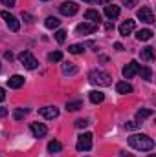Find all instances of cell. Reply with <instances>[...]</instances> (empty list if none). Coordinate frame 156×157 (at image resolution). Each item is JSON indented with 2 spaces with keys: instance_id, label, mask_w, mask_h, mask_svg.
I'll list each match as a JSON object with an SVG mask.
<instances>
[{
  "instance_id": "cell-1",
  "label": "cell",
  "mask_w": 156,
  "mask_h": 157,
  "mask_svg": "<svg viewBox=\"0 0 156 157\" xmlns=\"http://www.w3.org/2000/svg\"><path fill=\"white\" fill-rule=\"evenodd\" d=\"M129 144L134 148V150H140V152H149L154 148V141L143 133H136V135H130L129 137Z\"/></svg>"
},
{
  "instance_id": "cell-2",
  "label": "cell",
  "mask_w": 156,
  "mask_h": 157,
  "mask_svg": "<svg viewBox=\"0 0 156 157\" xmlns=\"http://www.w3.org/2000/svg\"><path fill=\"white\" fill-rule=\"evenodd\" d=\"M88 78L92 84H97V86H110L112 84V77L105 71H90Z\"/></svg>"
},
{
  "instance_id": "cell-3",
  "label": "cell",
  "mask_w": 156,
  "mask_h": 157,
  "mask_svg": "<svg viewBox=\"0 0 156 157\" xmlns=\"http://www.w3.org/2000/svg\"><path fill=\"white\" fill-rule=\"evenodd\" d=\"M18 60L22 62V66H24L26 70H35V68L39 66V60H37L30 51H22V53L18 55Z\"/></svg>"
},
{
  "instance_id": "cell-4",
  "label": "cell",
  "mask_w": 156,
  "mask_h": 157,
  "mask_svg": "<svg viewBox=\"0 0 156 157\" xmlns=\"http://www.w3.org/2000/svg\"><path fill=\"white\" fill-rule=\"evenodd\" d=\"M77 150L79 152H88L90 148H92V133H83V135H79V139H77Z\"/></svg>"
},
{
  "instance_id": "cell-5",
  "label": "cell",
  "mask_w": 156,
  "mask_h": 157,
  "mask_svg": "<svg viewBox=\"0 0 156 157\" xmlns=\"http://www.w3.org/2000/svg\"><path fill=\"white\" fill-rule=\"evenodd\" d=\"M59 11H61V15H64V17H72V15H76L79 11V6L76 2H63L61 6H59Z\"/></svg>"
},
{
  "instance_id": "cell-6",
  "label": "cell",
  "mask_w": 156,
  "mask_h": 157,
  "mask_svg": "<svg viewBox=\"0 0 156 157\" xmlns=\"http://www.w3.org/2000/svg\"><path fill=\"white\" fill-rule=\"evenodd\" d=\"M140 68H142V66H140L136 60L129 62V64L123 68V77H125V78H132L134 75H138V73H140Z\"/></svg>"
},
{
  "instance_id": "cell-7",
  "label": "cell",
  "mask_w": 156,
  "mask_h": 157,
  "mask_svg": "<svg viewBox=\"0 0 156 157\" xmlns=\"http://www.w3.org/2000/svg\"><path fill=\"white\" fill-rule=\"evenodd\" d=\"M76 31H77V35H92V33L97 31V24L83 22V24H79L77 28H76Z\"/></svg>"
},
{
  "instance_id": "cell-8",
  "label": "cell",
  "mask_w": 156,
  "mask_h": 157,
  "mask_svg": "<svg viewBox=\"0 0 156 157\" xmlns=\"http://www.w3.org/2000/svg\"><path fill=\"white\" fill-rule=\"evenodd\" d=\"M2 18L6 20V24H7V28H9L11 31H18L20 22L17 20V17H13V15H11V13H7V11H2Z\"/></svg>"
},
{
  "instance_id": "cell-9",
  "label": "cell",
  "mask_w": 156,
  "mask_h": 157,
  "mask_svg": "<svg viewBox=\"0 0 156 157\" xmlns=\"http://www.w3.org/2000/svg\"><path fill=\"white\" fill-rule=\"evenodd\" d=\"M138 18H140L142 22H145V24H153V22H154V15H153V11H151L149 7H142V9L138 11Z\"/></svg>"
},
{
  "instance_id": "cell-10",
  "label": "cell",
  "mask_w": 156,
  "mask_h": 157,
  "mask_svg": "<svg viewBox=\"0 0 156 157\" xmlns=\"http://www.w3.org/2000/svg\"><path fill=\"white\" fill-rule=\"evenodd\" d=\"M30 130H31V133H33L35 137H39V139L48 133V128H46L42 122H31V124H30Z\"/></svg>"
},
{
  "instance_id": "cell-11",
  "label": "cell",
  "mask_w": 156,
  "mask_h": 157,
  "mask_svg": "<svg viewBox=\"0 0 156 157\" xmlns=\"http://www.w3.org/2000/svg\"><path fill=\"white\" fill-rule=\"evenodd\" d=\"M39 115H42L44 119H55L59 115V110L55 106H44V108H39Z\"/></svg>"
},
{
  "instance_id": "cell-12",
  "label": "cell",
  "mask_w": 156,
  "mask_h": 157,
  "mask_svg": "<svg viewBox=\"0 0 156 157\" xmlns=\"http://www.w3.org/2000/svg\"><path fill=\"white\" fill-rule=\"evenodd\" d=\"M119 6H114V4H109V6H105V15L110 18V20H114V18H117L119 17Z\"/></svg>"
},
{
  "instance_id": "cell-13",
  "label": "cell",
  "mask_w": 156,
  "mask_h": 157,
  "mask_svg": "<svg viewBox=\"0 0 156 157\" xmlns=\"http://www.w3.org/2000/svg\"><path fill=\"white\" fill-rule=\"evenodd\" d=\"M84 18H86V20H90L92 24H97V26H99L101 15H99L96 9H86V11H84Z\"/></svg>"
},
{
  "instance_id": "cell-14",
  "label": "cell",
  "mask_w": 156,
  "mask_h": 157,
  "mask_svg": "<svg viewBox=\"0 0 156 157\" xmlns=\"http://www.w3.org/2000/svg\"><path fill=\"white\" fill-rule=\"evenodd\" d=\"M7 84H9V88L17 90V88H20V86H24V77H22V75H13V77L7 78Z\"/></svg>"
},
{
  "instance_id": "cell-15",
  "label": "cell",
  "mask_w": 156,
  "mask_h": 157,
  "mask_svg": "<svg viewBox=\"0 0 156 157\" xmlns=\"http://www.w3.org/2000/svg\"><path fill=\"white\" fill-rule=\"evenodd\" d=\"M134 26H136V24H134V20H125V22L119 26V33H121L123 37H127V35L134 29Z\"/></svg>"
},
{
  "instance_id": "cell-16",
  "label": "cell",
  "mask_w": 156,
  "mask_h": 157,
  "mask_svg": "<svg viewBox=\"0 0 156 157\" xmlns=\"http://www.w3.org/2000/svg\"><path fill=\"white\" fill-rule=\"evenodd\" d=\"M44 26H46L48 29H57V28L61 26V20H59L57 17H48V18L44 20Z\"/></svg>"
},
{
  "instance_id": "cell-17",
  "label": "cell",
  "mask_w": 156,
  "mask_h": 157,
  "mask_svg": "<svg viewBox=\"0 0 156 157\" xmlns=\"http://www.w3.org/2000/svg\"><path fill=\"white\" fill-rule=\"evenodd\" d=\"M116 90H117V93L125 95V93H130V91H132V86H130L129 82H117V84H116Z\"/></svg>"
},
{
  "instance_id": "cell-18",
  "label": "cell",
  "mask_w": 156,
  "mask_h": 157,
  "mask_svg": "<svg viewBox=\"0 0 156 157\" xmlns=\"http://www.w3.org/2000/svg\"><path fill=\"white\" fill-rule=\"evenodd\" d=\"M154 59V51H153V48L151 46H147V48H143L142 49V60H153Z\"/></svg>"
},
{
  "instance_id": "cell-19",
  "label": "cell",
  "mask_w": 156,
  "mask_h": 157,
  "mask_svg": "<svg viewBox=\"0 0 156 157\" xmlns=\"http://www.w3.org/2000/svg\"><path fill=\"white\" fill-rule=\"evenodd\" d=\"M63 150V144L59 143V141H50L48 143V152L50 154H57V152H61Z\"/></svg>"
},
{
  "instance_id": "cell-20",
  "label": "cell",
  "mask_w": 156,
  "mask_h": 157,
  "mask_svg": "<svg viewBox=\"0 0 156 157\" xmlns=\"http://www.w3.org/2000/svg\"><path fill=\"white\" fill-rule=\"evenodd\" d=\"M136 39L138 40H151L153 39V31L151 29H140L136 33Z\"/></svg>"
},
{
  "instance_id": "cell-21",
  "label": "cell",
  "mask_w": 156,
  "mask_h": 157,
  "mask_svg": "<svg viewBox=\"0 0 156 157\" xmlns=\"http://www.w3.org/2000/svg\"><path fill=\"white\" fill-rule=\"evenodd\" d=\"M90 101H92L94 104H99V102L105 101V93H101V91H92V93H90Z\"/></svg>"
},
{
  "instance_id": "cell-22",
  "label": "cell",
  "mask_w": 156,
  "mask_h": 157,
  "mask_svg": "<svg viewBox=\"0 0 156 157\" xmlns=\"http://www.w3.org/2000/svg\"><path fill=\"white\" fill-rule=\"evenodd\" d=\"M48 60H50V62H61V60H63V53H61V51H51V53L48 55Z\"/></svg>"
},
{
  "instance_id": "cell-23",
  "label": "cell",
  "mask_w": 156,
  "mask_h": 157,
  "mask_svg": "<svg viewBox=\"0 0 156 157\" xmlns=\"http://www.w3.org/2000/svg\"><path fill=\"white\" fill-rule=\"evenodd\" d=\"M68 51H70L72 55H79V53L84 51V46H81V44H72V46H68Z\"/></svg>"
},
{
  "instance_id": "cell-24",
  "label": "cell",
  "mask_w": 156,
  "mask_h": 157,
  "mask_svg": "<svg viewBox=\"0 0 156 157\" xmlns=\"http://www.w3.org/2000/svg\"><path fill=\"white\" fill-rule=\"evenodd\" d=\"M79 108H83V102L81 101H74V102H66V110L68 112H76Z\"/></svg>"
},
{
  "instance_id": "cell-25",
  "label": "cell",
  "mask_w": 156,
  "mask_h": 157,
  "mask_svg": "<svg viewBox=\"0 0 156 157\" xmlns=\"http://www.w3.org/2000/svg\"><path fill=\"white\" fill-rule=\"evenodd\" d=\"M140 75L145 78V80H151V75H153V71H151V68L143 66V68H140Z\"/></svg>"
},
{
  "instance_id": "cell-26",
  "label": "cell",
  "mask_w": 156,
  "mask_h": 157,
  "mask_svg": "<svg viewBox=\"0 0 156 157\" xmlns=\"http://www.w3.org/2000/svg\"><path fill=\"white\" fill-rule=\"evenodd\" d=\"M63 73L74 75V73H77V68H76V66H70V64H63Z\"/></svg>"
},
{
  "instance_id": "cell-27",
  "label": "cell",
  "mask_w": 156,
  "mask_h": 157,
  "mask_svg": "<svg viewBox=\"0 0 156 157\" xmlns=\"http://www.w3.org/2000/svg\"><path fill=\"white\" fill-rule=\"evenodd\" d=\"M28 113V110H24V108H18V110H15L13 112V119L15 121H20V119H24V115Z\"/></svg>"
},
{
  "instance_id": "cell-28",
  "label": "cell",
  "mask_w": 156,
  "mask_h": 157,
  "mask_svg": "<svg viewBox=\"0 0 156 157\" xmlns=\"http://www.w3.org/2000/svg\"><path fill=\"white\" fill-rule=\"evenodd\" d=\"M55 40H57L59 44H63V42L66 40V31H64V29H57V33H55Z\"/></svg>"
},
{
  "instance_id": "cell-29",
  "label": "cell",
  "mask_w": 156,
  "mask_h": 157,
  "mask_svg": "<svg viewBox=\"0 0 156 157\" xmlns=\"http://www.w3.org/2000/svg\"><path fill=\"white\" fill-rule=\"evenodd\" d=\"M151 115H153V110H140V112L136 113L138 119H147V117H151Z\"/></svg>"
},
{
  "instance_id": "cell-30",
  "label": "cell",
  "mask_w": 156,
  "mask_h": 157,
  "mask_svg": "<svg viewBox=\"0 0 156 157\" xmlns=\"http://www.w3.org/2000/svg\"><path fill=\"white\" fill-rule=\"evenodd\" d=\"M76 126H77V128H86V126H88V121H86V119H79L77 122H76Z\"/></svg>"
},
{
  "instance_id": "cell-31",
  "label": "cell",
  "mask_w": 156,
  "mask_h": 157,
  "mask_svg": "<svg viewBox=\"0 0 156 157\" xmlns=\"http://www.w3.org/2000/svg\"><path fill=\"white\" fill-rule=\"evenodd\" d=\"M2 2V6H6V7H15V0H0Z\"/></svg>"
},
{
  "instance_id": "cell-32",
  "label": "cell",
  "mask_w": 156,
  "mask_h": 157,
  "mask_svg": "<svg viewBox=\"0 0 156 157\" xmlns=\"http://www.w3.org/2000/svg\"><path fill=\"white\" fill-rule=\"evenodd\" d=\"M121 4H123L125 7H134V6H136V2H134V0H123Z\"/></svg>"
},
{
  "instance_id": "cell-33",
  "label": "cell",
  "mask_w": 156,
  "mask_h": 157,
  "mask_svg": "<svg viewBox=\"0 0 156 157\" xmlns=\"http://www.w3.org/2000/svg\"><path fill=\"white\" fill-rule=\"evenodd\" d=\"M125 126H127L129 130H134V128H138V122H136V121H130V122H127Z\"/></svg>"
},
{
  "instance_id": "cell-34",
  "label": "cell",
  "mask_w": 156,
  "mask_h": 157,
  "mask_svg": "<svg viewBox=\"0 0 156 157\" xmlns=\"http://www.w3.org/2000/svg\"><path fill=\"white\" fill-rule=\"evenodd\" d=\"M92 2H96V4H112V0H92Z\"/></svg>"
},
{
  "instance_id": "cell-35",
  "label": "cell",
  "mask_w": 156,
  "mask_h": 157,
  "mask_svg": "<svg viewBox=\"0 0 156 157\" xmlns=\"http://www.w3.org/2000/svg\"><path fill=\"white\" fill-rule=\"evenodd\" d=\"M105 28H107V31H112V29H114V22H107Z\"/></svg>"
},
{
  "instance_id": "cell-36",
  "label": "cell",
  "mask_w": 156,
  "mask_h": 157,
  "mask_svg": "<svg viewBox=\"0 0 156 157\" xmlns=\"http://www.w3.org/2000/svg\"><path fill=\"white\" fill-rule=\"evenodd\" d=\"M4 57H6L7 60H13V53H11V51H6V53H4Z\"/></svg>"
},
{
  "instance_id": "cell-37",
  "label": "cell",
  "mask_w": 156,
  "mask_h": 157,
  "mask_svg": "<svg viewBox=\"0 0 156 157\" xmlns=\"http://www.w3.org/2000/svg\"><path fill=\"white\" fill-rule=\"evenodd\" d=\"M22 17L26 18V22H31V15L30 13H22Z\"/></svg>"
},
{
  "instance_id": "cell-38",
  "label": "cell",
  "mask_w": 156,
  "mask_h": 157,
  "mask_svg": "<svg viewBox=\"0 0 156 157\" xmlns=\"http://www.w3.org/2000/svg\"><path fill=\"white\" fill-rule=\"evenodd\" d=\"M6 99V91H4V88H0V102Z\"/></svg>"
},
{
  "instance_id": "cell-39",
  "label": "cell",
  "mask_w": 156,
  "mask_h": 157,
  "mask_svg": "<svg viewBox=\"0 0 156 157\" xmlns=\"http://www.w3.org/2000/svg\"><path fill=\"white\" fill-rule=\"evenodd\" d=\"M114 48H116L117 51H123V46H121L119 42H116V44H114Z\"/></svg>"
},
{
  "instance_id": "cell-40",
  "label": "cell",
  "mask_w": 156,
  "mask_h": 157,
  "mask_svg": "<svg viewBox=\"0 0 156 157\" xmlns=\"http://www.w3.org/2000/svg\"><path fill=\"white\" fill-rule=\"evenodd\" d=\"M6 113H7V110H4V108H0V117H4Z\"/></svg>"
},
{
  "instance_id": "cell-41",
  "label": "cell",
  "mask_w": 156,
  "mask_h": 157,
  "mask_svg": "<svg viewBox=\"0 0 156 157\" xmlns=\"http://www.w3.org/2000/svg\"><path fill=\"white\" fill-rule=\"evenodd\" d=\"M119 155H121V157H134V155H130V154H127V152H121Z\"/></svg>"
},
{
  "instance_id": "cell-42",
  "label": "cell",
  "mask_w": 156,
  "mask_h": 157,
  "mask_svg": "<svg viewBox=\"0 0 156 157\" xmlns=\"http://www.w3.org/2000/svg\"><path fill=\"white\" fill-rule=\"evenodd\" d=\"M84 2H92V0H84Z\"/></svg>"
},
{
  "instance_id": "cell-43",
  "label": "cell",
  "mask_w": 156,
  "mask_h": 157,
  "mask_svg": "<svg viewBox=\"0 0 156 157\" xmlns=\"http://www.w3.org/2000/svg\"><path fill=\"white\" fill-rule=\"evenodd\" d=\"M149 157H156V155H149Z\"/></svg>"
},
{
  "instance_id": "cell-44",
  "label": "cell",
  "mask_w": 156,
  "mask_h": 157,
  "mask_svg": "<svg viewBox=\"0 0 156 157\" xmlns=\"http://www.w3.org/2000/svg\"><path fill=\"white\" fill-rule=\"evenodd\" d=\"M42 2H48V0H42Z\"/></svg>"
}]
</instances>
